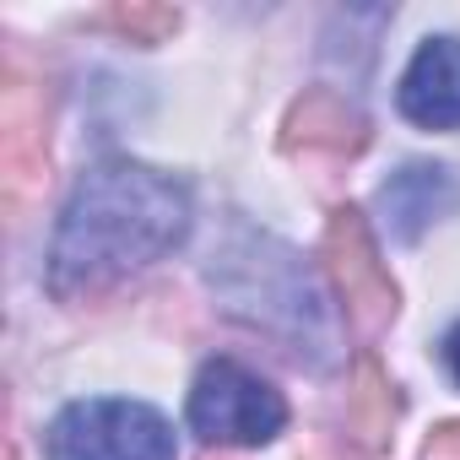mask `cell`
<instances>
[{"label": "cell", "instance_id": "obj_3", "mask_svg": "<svg viewBox=\"0 0 460 460\" xmlns=\"http://www.w3.org/2000/svg\"><path fill=\"white\" fill-rule=\"evenodd\" d=\"M288 422V401L244 363L211 358L190 385V428L206 444H271Z\"/></svg>", "mask_w": 460, "mask_h": 460}, {"label": "cell", "instance_id": "obj_1", "mask_svg": "<svg viewBox=\"0 0 460 460\" xmlns=\"http://www.w3.org/2000/svg\"><path fill=\"white\" fill-rule=\"evenodd\" d=\"M190 234V190L146 163H98L82 173L60 211L49 250V288L60 298H93L146 271Z\"/></svg>", "mask_w": 460, "mask_h": 460}, {"label": "cell", "instance_id": "obj_7", "mask_svg": "<svg viewBox=\"0 0 460 460\" xmlns=\"http://www.w3.org/2000/svg\"><path fill=\"white\" fill-rule=\"evenodd\" d=\"M368 141V119L347 103V93H336V87H314V93H304L293 109H288V136H282V146L288 152H331V157H347V152H358Z\"/></svg>", "mask_w": 460, "mask_h": 460}, {"label": "cell", "instance_id": "obj_4", "mask_svg": "<svg viewBox=\"0 0 460 460\" xmlns=\"http://www.w3.org/2000/svg\"><path fill=\"white\" fill-rule=\"evenodd\" d=\"M325 266L347 298V314L363 336L395 320V282L385 277V261L368 239V222L358 211H336L325 227Z\"/></svg>", "mask_w": 460, "mask_h": 460}, {"label": "cell", "instance_id": "obj_9", "mask_svg": "<svg viewBox=\"0 0 460 460\" xmlns=\"http://www.w3.org/2000/svg\"><path fill=\"white\" fill-rule=\"evenodd\" d=\"M103 22L130 33L136 44H157V39H168L179 28V12L173 6H114V12H103Z\"/></svg>", "mask_w": 460, "mask_h": 460}, {"label": "cell", "instance_id": "obj_5", "mask_svg": "<svg viewBox=\"0 0 460 460\" xmlns=\"http://www.w3.org/2000/svg\"><path fill=\"white\" fill-rule=\"evenodd\" d=\"M401 114L422 130H460V39H428L401 76Z\"/></svg>", "mask_w": 460, "mask_h": 460}, {"label": "cell", "instance_id": "obj_8", "mask_svg": "<svg viewBox=\"0 0 460 460\" xmlns=\"http://www.w3.org/2000/svg\"><path fill=\"white\" fill-rule=\"evenodd\" d=\"M352 411H358L363 438H368V444H385V433H390V422H395V395H390V385L379 379V368H374V363H358Z\"/></svg>", "mask_w": 460, "mask_h": 460}, {"label": "cell", "instance_id": "obj_2", "mask_svg": "<svg viewBox=\"0 0 460 460\" xmlns=\"http://www.w3.org/2000/svg\"><path fill=\"white\" fill-rule=\"evenodd\" d=\"M44 449L49 460H173V428L141 401H71Z\"/></svg>", "mask_w": 460, "mask_h": 460}, {"label": "cell", "instance_id": "obj_6", "mask_svg": "<svg viewBox=\"0 0 460 460\" xmlns=\"http://www.w3.org/2000/svg\"><path fill=\"white\" fill-rule=\"evenodd\" d=\"M455 206H460V184H455V173L438 168V163H406V168L390 173V184L379 190V211H385V222H390V239H401V244L422 239L428 227H433L438 217H449Z\"/></svg>", "mask_w": 460, "mask_h": 460}, {"label": "cell", "instance_id": "obj_10", "mask_svg": "<svg viewBox=\"0 0 460 460\" xmlns=\"http://www.w3.org/2000/svg\"><path fill=\"white\" fill-rule=\"evenodd\" d=\"M444 363H449V374H455V385H460V325L444 336Z\"/></svg>", "mask_w": 460, "mask_h": 460}]
</instances>
